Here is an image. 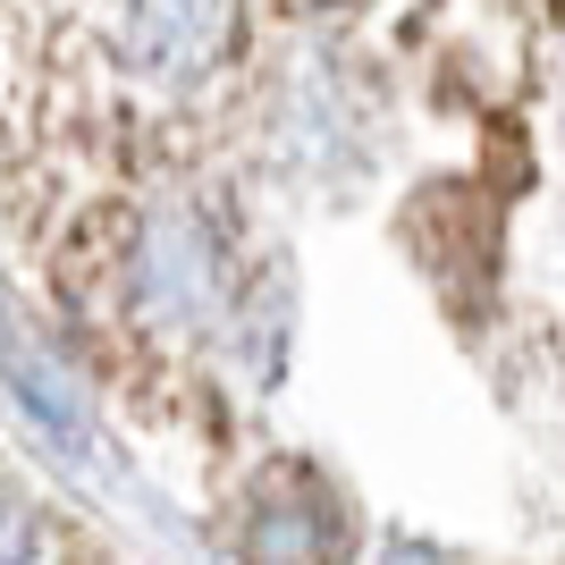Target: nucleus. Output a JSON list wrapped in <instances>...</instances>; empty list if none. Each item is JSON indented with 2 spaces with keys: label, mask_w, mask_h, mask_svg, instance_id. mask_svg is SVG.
Wrapping results in <instances>:
<instances>
[{
  "label": "nucleus",
  "mask_w": 565,
  "mask_h": 565,
  "mask_svg": "<svg viewBox=\"0 0 565 565\" xmlns=\"http://www.w3.org/2000/svg\"><path fill=\"white\" fill-rule=\"evenodd\" d=\"M18 548H25V515L0 498V565H18Z\"/></svg>",
  "instance_id": "1"
}]
</instances>
